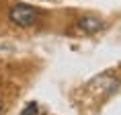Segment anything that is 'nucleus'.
<instances>
[{
	"label": "nucleus",
	"mask_w": 121,
	"mask_h": 115,
	"mask_svg": "<svg viewBox=\"0 0 121 115\" xmlns=\"http://www.w3.org/2000/svg\"><path fill=\"white\" fill-rule=\"evenodd\" d=\"M8 17H10V21H13L14 25L31 27L39 21V10L35 6H31V4H17V6L10 8Z\"/></svg>",
	"instance_id": "f257e3e1"
},
{
	"label": "nucleus",
	"mask_w": 121,
	"mask_h": 115,
	"mask_svg": "<svg viewBox=\"0 0 121 115\" xmlns=\"http://www.w3.org/2000/svg\"><path fill=\"white\" fill-rule=\"evenodd\" d=\"M0 111H2V99H0Z\"/></svg>",
	"instance_id": "20e7f679"
},
{
	"label": "nucleus",
	"mask_w": 121,
	"mask_h": 115,
	"mask_svg": "<svg viewBox=\"0 0 121 115\" xmlns=\"http://www.w3.org/2000/svg\"><path fill=\"white\" fill-rule=\"evenodd\" d=\"M37 111H39V109H37V105H29V107H27L21 115H37Z\"/></svg>",
	"instance_id": "7ed1b4c3"
},
{
	"label": "nucleus",
	"mask_w": 121,
	"mask_h": 115,
	"mask_svg": "<svg viewBox=\"0 0 121 115\" xmlns=\"http://www.w3.org/2000/svg\"><path fill=\"white\" fill-rule=\"evenodd\" d=\"M80 29L82 31H86V33H95V31H99L103 27V21H99V19H95V17H84V19H80Z\"/></svg>",
	"instance_id": "f03ea898"
}]
</instances>
